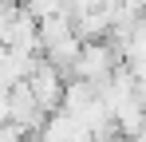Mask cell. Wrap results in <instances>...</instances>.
Masks as SVG:
<instances>
[{
    "label": "cell",
    "mask_w": 146,
    "mask_h": 142,
    "mask_svg": "<svg viewBox=\"0 0 146 142\" xmlns=\"http://www.w3.org/2000/svg\"><path fill=\"white\" fill-rule=\"evenodd\" d=\"M4 4H8V8H24L28 0H4Z\"/></svg>",
    "instance_id": "3"
},
{
    "label": "cell",
    "mask_w": 146,
    "mask_h": 142,
    "mask_svg": "<svg viewBox=\"0 0 146 142\" xmlns=\"http://www.w3.org/2000/svg\"><path fill=\"white\" fill-rule=\"evenodd\" d=\"M130 142H146V126H142V130H138V134H134Z\"/></svg>",
    "instance_id": "4"
},
{
    "label": "cell",
    "mask_w": 146,
    "mask_h": 142,
    "mask_svg": "<svg viewBox=\"0 0 146 142\" xmlns=\"http://www.w3.org/2000/svg\"><path fill=\"white\" fill-rule=\"evenodd\" d=\"M24 83H28V91H32L36 107H40L44 115H55V111H59V103H63V79H59V71L51 67L48 59L36 55V63H32Z\"/></svg>",
    "instance_id": "1"
},
{
    "label": "cell",
    "mask_w": 146,
    "mask_h": 142,
    "mask_svg": "<svg viewBox=\"0 0 146 142\" xmlns=\"http://www.w3.org/2000/svg\"><path fill=\"white\" fill-rule=\"evenodd\" d=\"M4 122L16 126L20 134H40V130H44L48 115L36 107V99H32V91H28V83L8 87V118H4Z\"/></svg>",
    "instance_id": "2"
},
{
    "label": "cell",
    "mask_w": 146,
    "mask_h": 142,
    "mask_svg": "<svg viewBox=\"0 0 146 142\" xmlns=\"http://www.w3.org/2000/svg\"><path fill=\"white\" fill-rule=\"evenodd\" d=\"M115 142H130V138H119V134H115Z\"/></svg>",
    "instance_id": "5"
}]
</instances>
